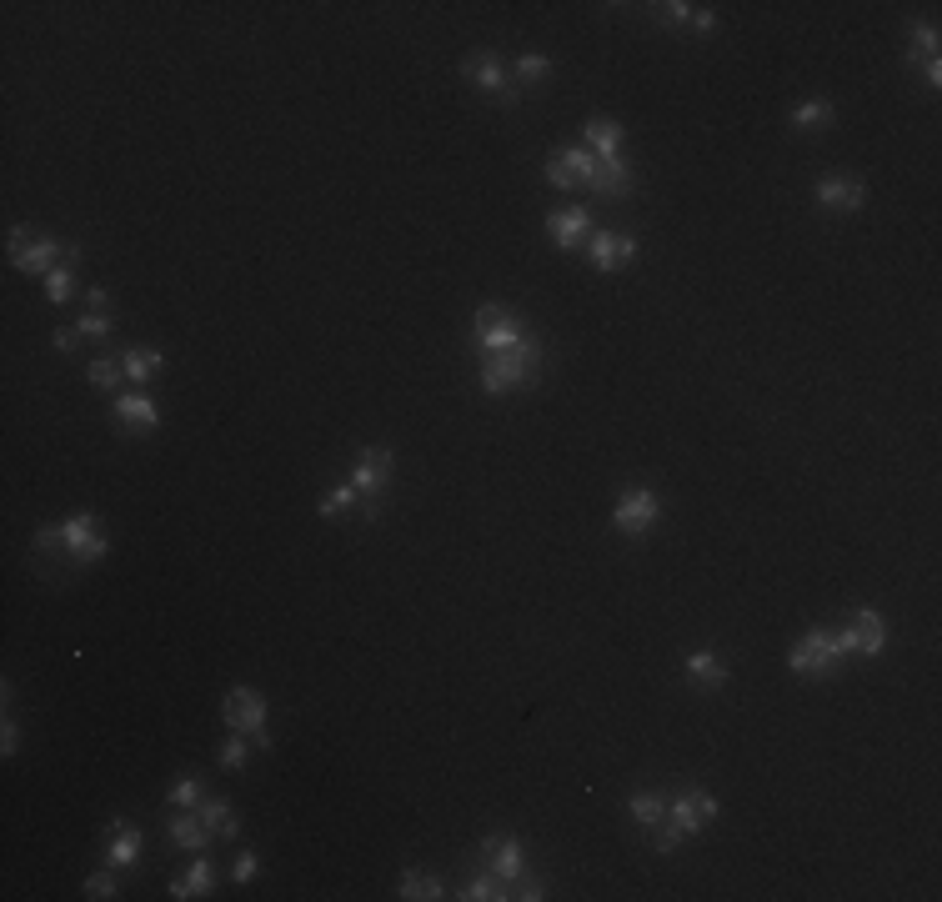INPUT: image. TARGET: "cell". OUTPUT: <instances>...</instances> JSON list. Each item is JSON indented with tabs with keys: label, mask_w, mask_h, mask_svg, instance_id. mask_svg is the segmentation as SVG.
Wrapping results in <instances>:
<instances>
[{
	"label": "cell",
	"mask_w": 942,
	"mask_h": 902,
	"mask_svg": "<svg viewBox=\"0 0 942 902\" xmlns=\"http://www.w3.org/2000/svg\"><path fill=\"white\" fill-rule=\"evenodd\" d=\"M537 376H542V341H537V336H522L517 346L482 356V391H487V396L522 391V386H532Z\"/></svg>",
	"instance_id": "1"
},
{
	"label": "cell",
	"mask_w": 942,
	"mask_h": 902,
	"mask_svg": "<svg viewBox=\"0 0 942 902\" xmlns=\"http://www.w3.org/2000/svg\"><path fill=\"white\" fill-rule=\"evenodd\" d=\"M842 662H847V652H842L837 632H827V627L802 632V637L792 642V652H787V667H792L797 677H812V682L837 677V672H842Z\"/></svg>",
	"instance_id": "2"
},
{
	"label": "cell",
	"mask_w": 942,
	"mask_h": 902,
	"mask_svg": "<svg viewBox=\"0 0 942 902\" xmlns=\"http://www.w3.org/2000/svg\"><path fill=\"white\" fill-rule=\"evenodd\" d=\"M221 717H226L231 732L251 737V747H271V732H266L271 707H266V697H261L256 687H231L226 702H221Z\"/></svg>",
	"instance_id": "3"
},
{
	"label": "cell",
	"mask_w": 942,
	"mask_h": 902,
	"mask_svg": "<svg viewBox=\"0 0 942 902\" xmlns=\"http://www.w3.org/2000/svg\"><path fill=\"white\" fill-rule=\"evenodd\" d=\"M61 537H66V562H71V567H96V562L111 552V542H106L96 512L66 517V522H61Z\"/></svg>",
	"instance_id": "4"
},
{
	"label": "cell",
	"mask_w": 942,
	"mask_h": 902,
	"mask_svg": "<svg viewBox=\"0 0 942 902\" xmlns=\"http://www.w3.org/2000/svg\"><path fill=\"white\" fill-rule=\"evenodd\" d=\"M657 517H662V502H657V492H647V487H627V492L617 497V507H612V522H617V532H627V537H647V532L657 527Z\"/></svg>",
	"instance_id": "5"
},
{
	"label": "cell",
	"mask_w": 942,
	"mask_h": 902,
	"mask_svg": "<svg viewBox=\"0 0 942 902\" xmlns=\"http://www.w3.org/2000/svg\"><path fill=\"white\" fill-rule=\"evenodd\" d=\"M461 76L477 86V91H487L492 101H502V106H517V91H507L512 86V71H507V61L497 56V51H477L466 66H461Z\"/></svg>",
	"instance_id": "6"
},
{
	"label": "cell",
	"mask_w": 942,
	"mask_h": 902,
	"mask_svg": "<svg viewBox=\"0 0 942 902\" xmlns=\"http://www.w3.org/2000/svg\"><path fill=\"white\" fill-rule=\"evenodd\" d=\"M527 336V326H522V316L517 311H507V306H482L477 311V346L482 351H507V346H517Z\"/></svg>",
	"instance_id": "7"
},
{
	"label": "cell",
	"mask_w": 942,
	"mask_h": 902,
	"mask_svg": "<svg viewBox=\"0 0 942 902\" xmlns=\"http://www.w3.org/2000/svg\"><path fill=\"white\" fill-rule=\"evenodd\" d=\"M837 642H842V652L852 657H877L882 647H887V622H882V612H872V607H857L852 612V622L837 632Z\"/></svg>",
	"instance_id": "8"
},
{
	"label": "cell",
	"mask_w": 942,
	"mask_h": 902,
	"mask_svg": "<svg viewBox=\"0 0 942 902\" xmlns=\"http://www.w3.org/2000/svg\"><path fill=\"white\" fill-rule=\"evenodd\" d=\"M717 812H722V807H717V797H712V792H702V787H687V792L667 797V822H672L682 837L702 832V827H707Z\"/></svg>",
	"instance_id": "9"
},
{
	"label": "cell",
	"mask_w": 942,
	"mask_h": 902,
	"mask_svg": "<svg viewBox=\"0 0 942 902\" xmlns=\"http://www.w3.org/2000/svg\"><path fill=\"white\" fill-rule=\"evenodd\" d=\"M391 472H396V451H391V446H366L346 482H351L361 497H381V492L391 487Z\"/></svg>",
	"instance_id": "10"
},
{
	"label": "cell",
	"mask_w": 942,
	"mask_h": 902,
	"mask_svg": "<svg viewBox=\"0 0 942 902\" xmlns=\"http://www.w3.org/2000/svg\"><path fill=\"white\" fill-rule=\"evenodd\" d=\"M637 236H617V231H592L587 236V256L597 271H617V266H632L637 261Z\"/></svg>",
	"instance_id": "11"
},
{
	"label": "cell",
	"mask_w": 942,
	"mask_h": 902,
	"mask_svg": "<svg viewBox=\"0 0 942 902\" xmlns=\"http://www.w3.org/2000/svg\"><path fill=\"white\" fill-rule=\"evenodd\" d=\"M817 206H822V211H842V216H852V211L867 206V186L852 181V176H827V181H817Z\"/></svg>",
	"instance_id": "12"
},
{
	"label": "cell",
	"mask_w": 942,
	"mask_h": 902,
	"mask_svg": "<svg viewBox=\"0 0 942 902\" xmlns=\"http://www.w3.org/2000/svg\"><path fill=\"white\" fill-rule=\"evenodd\" d=\"M547 236H552L562 251L587 246V236H592V216H587V206H562V211H552V216H547Z\"/></svg>",
	"instance_id": "13"
},
{
	"label": "cell",
	"mask_w": 942,
	"mask_h": 902,
	"mask_svg": "<svg viewBox=\"0 0 942 902\" xmlns=\"http://www.w3.org/2000/svg\"><path fill=\"white\" fill-rule=\"evenodd\" d=\"M66 261H71V246H61L56 236H36V241H31V246H26V251L11 261V266H16V271H26V276H51V271H56V266H66Z\"/></svg>",
	"instance_id": "14"
},
{
	"label": "cell",
	"mask_w": 942,
	"mask_h": 902,
	"mask_svg": "<svg viewBox=\"0 0 942 902\" xmlns=\"http://www.w3.org/2000/svg\"><path fill=\"white\" fill-rule=\"evenodd\" d=\"M482 852H487V872H497L502 882H517V877L527 872L522 842H517V837H507V832H492V837L482 842Z\"/></svg>",
	"instance_id": "15"
},
{
	"label": "cell",
	"mask_w": 942,
	"mask_h": 902,
	"mask_svg": "<svg viewBox=\"0 0 942 902\" xmlns=\"http://www.w3.org/2000/svg\"><path fill=\"white\" fill-rule=\"evenodd\" d=\"M587 186H592V196H602V201H627V196L637 191V176H632L627 161H597V171L587 176Z\"/></svg>",
	"instance_id": "16"
},
{
	"label": "cell",
	"mask_w": 942,
	"mask_h": 902,
	"mask_svg": "<svg viewBox=\"0 0 942 902\" xmlns=\"http://www.w3.org/2000/svg\"><path fill=\"white\" fill-rule=\"evenodd\" d=\"M116 421H121V431L146 436V431L161 426V406H156L146 391H126V396H116Z\"/></svg>",
	"instance_id": "17"
},
{
	"label": "cell",
	"mask_w": 942,
	"mask_h": 902,
	"mask_svg": "<svg viewBox=\"0 0 942 902\" xmlns=\"http://www.w3.org/2000/svg\"><path fill=\"white\" fill-rule=\"evenodd\" d=\"M141 827L136 822H126V817H116L111 822V832H106V867H136L141 862Z\"/></svg>",
	"instance_id": "18"
},
{
	"label": "cell",
	"mask_w": 942,
	"mask_h": 902,
	"mask_svg": "<svg viewBox=\"0 0 942 902\" xmlns=\"http://www.w3.org/2000/svg\"><path fill=\"white\" fill-rule=\"evenodd\" d=\"M582 131H587V151L597 161H622V126L612 116H592Z\"/></svg>",
	"instance_id": "19"
},
{
	"label": "cell",
	"mask_w": 942,
	"mask_h": 902,
	"mask_svg": "<svg viewBox=\"0 0 942 902\" xmlns=\"http://www.w3.org/2000/svg\"><path fill=\"white\" fill-rule=\"evenodd\" d=\"M166 832H171V842H176L181 852H206V847H211V837H216V832H211V827H206L196 812H186V807L171 817V827H166Z\"/></svg>",
	"instance_id": "20"
},
{
	"label": "cell",
	"mask_w": 942,
	"mask_h": 902,
	"mask_svg": "<svg viewBox=\"0 0 942 902\" xmlns=\"http://www.w3.org/2000/svg\"><path fill=\"white\" fill-rule=\"evenodd\" d=\"M687 682H697V687H707V692H717V687H727V662L717 657V652H687Z\"/></svg>",
	"instance_id": "21"
},
{
	"label": "cell",
	"mask_w": 942,
	"mask_h": 902,
	"mask_svg": "<svg viewBox=\"0 0 942 902\" xmlns=\"http://www.w3.org/2000/svg\"><path fill=\"white\" fill-rule=\"evenodd\" d=\"M121 366H126V376H131V381H141V386H146V381H156V376H161L166 356H161L156 346H126V351H121Z\"/></svg>",
	"instance_id": "22"
},
{
	"label": "cell",
	"mask_w": 942,
	"mask_h": 902,
	"mask_svg": "<svg viewBox=\"0 0 942 902\" xmlns=\"http://www.w3.org/2000/svg\"><path fill=\"white\" fill-rule=\"evenodd\" d=\"M456 897H461V902H507V897H512V882H502L497 872H482V877H466Z\"/></svg>",
	"instance_id": "23"
},
{
	"label": "cell",
	"mask_w": 942,
	"mask_h": 902,
	"mask_svg": "<svg viewBox=\"0 0 942 902\" xmlns=\"http://www.w3.org/2000/svg\"><path fill=\"white\" fill-rule=\"evenodd\" d=\"M396 897H401V902H436V897H446V892H441V882H436L431 872L406 867V872H401V882H396Z\"/></svg>",
	"instance_id": "24"
},
{
	"label": "cell",
	"mask_w": 942,
	"mask_h": 902,
	"mask_svg": "<svg viewBox=\"0 0 942 902\" xmlns=\"http://www.w3.org/2000/svg\"><path fill=\"white\" fill-rule=\"evenodd\" d=\"M196 817H201V822H206L216 837H236V832H241V817L231 812V802H226V797H206V802L196 807Z\"/></svg>",
	"instance_id": "25"
},
{
	"label": "cell",
	"mask_w": 942,
	"mask_h": 902,
	"mask_svg": "<svg viewBox=\"0 0 942 902\" xmlns=\"http://www.w3.org/2000/svg\"><path fill=\"white\" fill-rule=\"evenodd\" d=\"M211 882H216L211 862H206V857H196V862H191V872L171 882V897H176V902H186V897H206V892H211Z\"/></svg>",
	"instance_id": "26"
},
{
	"label": "cell",
	"mask_w": 942,
	"mask_h": 902,
	"mask_svg": "<svg viewBox=\"0 0 942 902\" xmlns=\"http://www.w3.org/2000/svg\"><path fill=\"white\" fill-rule=\"evenodd\" d=\"M907 61H937V51H942V36H937V26L932 21H912L907 26Z\"/></svg>",
	"instance_id": "27"
},
{
	"label": "cell",
	"mask_w": 942,
	"mask_h": 902,
	"mask_svg": "<svg viewBox=\"0 0 942 902\" xmlns=\"http://www.w3.org/2000/svg\"><path fill=\"white\" fill-rule=\"evenodd\" d=\"M627 812H632V822L657 827V822L667 817V792H632V797H627Z\"/></svg>",
	"instance_id": "28"
},
{
	"label": "cell",
	"mask_w": 942,
	"mask_h": 902,
	"mask_svg": "<svg viewBox=\"0 0 942 902\" xmlns=\"http://www.w3.org/2000/svg\"><path fill=\"white\" fill-rule=\"evenodd\" d=\"M832 121H837L832 101H802V106H792V131H817V126H832Z\"/></svg>",
	"instance_id": "29"
},
{
	"label": "cell",
	"mask_w": 942,
	"mask_h": 902,
	"mask_svg": "<svg viewBox=\"0 0 942 902\" xmlns=\"http://www.w3.org/2000/svg\"><path fill=\"white\" fill-rule=\"evenodd\" d=\"M361 507V492L351 487V482H336V487H326V497L316 502V512L331 522V517H341V512H356Z\"/></svg>",
	"instance_id": "30"
},
{
	"label": "cell",
	"mask_w": 942,
	"mask_h": 902,
	"mask_svg": "<svg viewBox=\"0 0 942 902\" xmlns=\"http://www.w3.org/2000/svg\"><path fill=\"white\" fill-rule=\"evenodd\" d=\"M512 76H517L522 86H537V81H547V76H552V56L527 51V56H517V61H512Z\"/></svg>",
	"instance_id": "31"
},
{
	"label": "cell",
	"mask_w": 942,
	"mask_h": 902,
	"mask_svg": "<svg viewBox=\"0 0 942 902\" xmlns=\"http://www.w3.org/2000/svg\"><path fill=\"white\" fill-rule=\"evenodd\" d=\"M76 291H81V286H76V266H71V261L56 266V271L46 276V301H51V306H66Z\"/></svg>",
	"instance_id": "32"
},
{
	"label": "cell",
	"mask_w": 942,
	"mask_h": 902,
	"mask_svg": "<svg viewBox=\"0 0 942 902\" xmlns=\"http://www.w3.org/2000/svg\"><path fill=\"white\" fill-rule=\"evenodd\" d=\"M86 376H91V386H96V391H116V386H121V376H126V366H121V356H96Z\"/></svg>",
	"instance_id": "33"
},
{
	"label": "cell",
	"mask_w": 942,
	"mask_h": 902,
	"mask_svg": "<svg viewBox=\"0 0 942 902\" xmlns=\"http://www.w3.org/2000/svg\"><path fill=\"white\" fill-rule=\"evenodd\" d=\"M216 762H221L226 772H241V767L251 762V737H241V732H231V737L221 742V752H216Z\"/></svg>",
	"instance_id": "34"
},
{
	"label": "cell",
	"mask_w": 942,
	"mask_h": 902,
	"mask_svg": "<svg viewBox=\"0 0 942 902\" xmlns=\"http://www.w3.org/2000/svg\"><path fill=\"white\" fill-rule=\"evenodd\" d=\"M171 807H186V812H196L201 802H206V782L201 777H181V782H171Z\"/></svg>",
	"instance_id": "35"
},
{
	"label": "cell",
	"mask_w": 942,
	"mask_h": 902,
	"mask_svg": "<svg viewBox=\"0 0 942 902\" xmlns=\"http://www.w3.org/2000/svg\"><path fill=\"white\" fill-rule=\"evenodd\" d=\"M76 331L91 336V341H106V336L116 331V316H111V311H86V316L76 321Z\"/></svg>",
	"instance_id": "36"
},
{
	"label": "cell",
	"mask_w": 942,
	"mask_h": 902,
	"mask_svg": "<svg viewBox=\"0 0 942 902\" xmlns=\"http://www.w3.org/2000/svg\"><path fill=\"white\" fill-rule=\"evenodd\" d=\"M91 902H106V897H121V887H116V867H106V872H96V877H86V887H81Z\"/></svg>",
	"instance_id": "37"
},
{
	"label": "cell",
	"mask_w": 942,
	"mask_h": 902,
	"mask_svg": "<svg viewBox=\"0 0 942 902\" xmlns=\"http://www.w3.org/2000/svg\"><path fill=\"white\" fill-rule=\"evenodd\" d=\"M652 11H657V21H662V26H687L697 6H687V0H662V6H652Z\"/></svg>",
	"instance_id": "38"
},
{
	"label": "cell",
	"mask_w": 942,
	"mask_h": 902,
	"mask_svg": "<svg viewBox=\"0 0 942 902\" xmlns=\"http://www.w3.org/2000/svg\"><path fill=\"white\" fill-rule=\"evenodd\" d=\"M31 542H36V552H41V557H51V562H56V557H66V537H61V527H41Z\"/></svg>",
	"instance_id": "39"
},
{
	"label": "cell",
	"mask_w": 942,
	"mask_h": 902,
	"mask_svg": "<svg viewBox=\"0 0 942 902\" xmlns=\"http://www.w3.org/2000/svg\"><path fill=\"white\" fill-rule=\"evenodd\" d=\"M512 897H517V902H542V897H547V882L532 877V872H522V877L512 882Z\"/></svg>",
	"instance_id": "40"
},
{
	"label": "cell",
	"mask_w": 942,
	"mask_h": 902,
	"mask_svg": "<svg viewBox=\"0 0 942 902\" xmlns=\"http://www.w3.org/2000/svg\"><path fill=\"white\" fill-rule=\"evenodd\" d=\"M16 747H21V727H16V717H11V702H6V722H0V752H6V757H16Z\"/></svg>",
	"instance_id": "41"
},
{
	"label": "cell",
	"mask_w": 942,
	"mask_h": 902,
	"mask_svg": "<svg viewBox=\"0 0 942 902\" xmlns=\"http://www.w3.org/2000/svg\"><path fill=\"white\" fill-rule=\"evenodd\" d=\"M547 181H552L557 191H572V186H577V176L567 171V161H562V151H557V156L547 161Z\"/></svg>",
	"instance_id": "42"
},
{
	"label": "cell",
	"mask_w": 942,
	"mask_h": 902,
	"mask_svg": "<svg viewBox=\"0 0 942 902\" xmlns=\"http://www.w3.org/2000/svg\"><path fill=\"white\" fill-rule=\"evenodd\" d=\"M677 842H682V832H677V827L662 817V822L652 827V847H657V852H677Z\"/></svg>",
	"instance_id": "43"
},
{
	"label": "cell",
	"mask_w": 942,
	"mask_h": 902,
	"mask_svg": "<svg viewBox=\"0 0 942 902\" xmlns=\"http://www.w3.org/2000/svg\"><path fill=\"white\" fill-rule=\"evenodd\" d=\"M256 867H261V857H256V852H241V857L231 862V882H251Z\"/></svg>",
	"instance_id": "44"
},
{
	"label": "cell",
	"mask_w": 942,
	"mask_h": 902,
	"mask_svg": "<svg viewBox=\"0 0 942 902\" xmlns=\"http://www.w3.org/2000/svg\"><path fill=\"white\" fill-rule=\"evenodd\" d=\"M31 241H36V236H31L26 226H11V236H6V246H11V261H16V256H21V251H26Z\"/></svg>",
	"instance_id": "45"
},
{
	"label": "cell",
	"mask_w": 942,
	"mask_h": 902,
	"mask_svg": "<svg viewBox=\"0 0 942 902\" xmlns=\"http://www.w3.org/2000/svg\"><path fill=\"white\" fill-rule=\"evenodd\" d=\"M692 26H697L702 36H712V31H717V11H692Z\"/></svg>",
	"instance_id": "46"
},
{
	"label": "cell",
	"mask_w": 942,
	"mask_h": 902,
	"mask_svg": "<svg viewBox=\"0 0 942 902\" xmlns=\"http://www.w3.org/2000/svg\"><path fill=\"white\" fill-rule=\"evenodd\" d=\"M76 346H81V331L61 326V331H56V351H76Z\"/></svg>",
	"instance_id": "47"
},
{
	"label": "cell",
	"mask_w": 942,
	"mask_h": 902,
	"mask_svg": "<svg viewBox=\"0 0 942 902\" xmlns=\"http://www.w3.org/2000/svg\"><path fill=\"white\" fill-rule=\"evenodd\" d=\"M922 76H927V86L937 91V86H942V61H922Z\"/></svg>",
	"instance_id": "48"
},
{
	"label": "cell",
	"mask_w": 942,
	"mask_h": 902,
	"mask_svg": "<svg viewBox=\"0 0 942 902\" xmlns=\"http://www.w3.org/2000/svg\"><path fill=\"white\" fill-rule=\"evenodd\" d=\"M106 301H111V296H106L101 286H91V291H86V311H106Z\"/></svg>",
	"instance_id": "49"
}]
</instances>
